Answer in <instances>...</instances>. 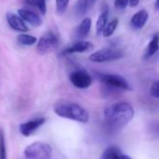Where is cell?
Listing matches in <instances>:
<instances>
[{
	"mask_svg": "<svg viewBox=\"0 0 159 159\" xmlns=\"http://www.w3.org/2000/svg\"><path fill=\"white\" fill-rule=\"evenodd\" d=\"M108 18H109V10L108 8H105L101 13L99 14V16L98 17L97 20V24H96V32L97 35H101L105 26L108 24Z\"/></svg>",
	"mask_w": 159,
	"mask_h": 159,
	"instance_id": "14",
	"label": "cell"
},
{
	"mask_svg": "<svg viewBox=\"0 0 159 159\" xmlns=\"http://www.w3.org/2000/svg\"><path fill=\"white\" fill-rule=\"evenodd\" d=\"M55 4H56V11L59 14H64L68 7L69 0H56Z\"/></svg>",
	"mask_w": 159,
	"mask_h": 159,
	"instance_id": "22",
	"label": "cell"
},
{
	"mask_svg": "<svg viewBox=\"0 0 159 159\" xmlns=\"http://www.w3.org/2000/svg\"><path fill=\"white\" fill-rule=\"evenodd\" d=\"M17 12L25 23L26 22L32 26H40L42 25V19L40 18V16L29 10L19 9Z\"/></svg>",
	"mask_w": 159,
	"mask_h": 159,
	"instance_id": "11",
	"label": "cell"
},
{
	"mask_svg": "<svg viewBox=\"0 0 159 159\" xmlns=\"http://www.w3.org/2000/svg\"><path fill=\"white\" fill-rule=\"evenodd\" d=\"M17 42L22 46H32L38 42V39L32 35L22 33L17 37Z\"/></svg>",
	"mask_w": 159,
	"mask_h": 159,
	"instance_id": "18",
	"label": "cell"
},
{
	"mask_svg": "<svg viewBox=\"0 0 159 159\" xmlns=\"http://www.w3.org/2000/svg\"><path fill=\"white\" fill-rule=\"evenodd\" d=\"M118 25H119V20L117 18H114L113 20H111L110 23L107 24V25L105 26L103 32H102V35L103 37L105 38H110L113 35V33L115 32V30L117 29L118 27Z\"/></svg>",
	"mask_w": 159,
	"mask_h": 159,
	"instance_id": "19",
	"label": "cell"
},
{
	"mask_svg": "<svg viewBox=\"0 0 159 159\" xmlns=\"http://www.w3.org/2000/svg\"><path fill=\"white\" fill-rule=\"evenodd\" d=\"M0 159H7V147H6L5 135L1 128H0Z\"/></svg>",
	"mask_w": 159,
	"mask_h": 159,
	"instance_id": "21",
	"label": "cell"
},
{
	"mask_svg": "<svg viewBox=\"0 0 159 159\" xmlns=\"http://www.w3.org/2000/svg\"><path fill=\"white\" fill-rule=\"evenodd\" d=\"M54 112L56 115L70 119L80 123H87L89 121V113L85 109L75 103H64L56 106L54 108Z\"/></svg>",
	"mask_w": 159,
	"mask_h": 159,
	"instance_id": "2",
	"label": "cell"
},
{
	"mask_svg": "<svg viewBox=\"0 0 159 159\" xmlns=\"http://www.w3.org/2000/svg\"><path fill=\"white\" fill-rule=\"evenodd\" d=\"M69 80L75 87L80 89H86L92 84V77L87 71L83 69L71 72Z\"/></svg>",
	"mask_w": 159,
	"mask_h": 159,
	"instance_id": "7",
	"label": "cell"
},
{
	"mask_svg": "<svg viewBox=\"0 0 159 159\" xmlns=\"http://www.w3.org/2000/svg\"><path fill=\"white\" fill-rule=\"evenodd\" d=\"M45 122H46V119L41 117V118H36L28 122L23 123L19 126L20 133L25 137H29L32 134H34Z\"/></svg>",
	"mask_w": 159,
	"mask_h": 159,
	"instance_id": "8",
	"label": "cell"
},
{
	"mask_svg": "<svg viewBox=\"0 0 159 159\" xmlns=\"http://www.w3.org/2000/svg\"><path fill=\"white\" fill-rule=\"evenodd\" d=\"M99 81L111 88L121 89V90H130L129 84L126 80L117 74H99Z\"/></svg>",
	"mask_w": 159,
	"mask_h": 159,
	"instance_id": "6",
	"label": "cell"
},
{
	"mask_svg": "<svg viewBox=\"0 0 159 159\" xmlns=\"http://www.w3.org/2000/svg\"><path fill=\"white\" fill-rule=\"evenodd\" d=\"M139 0H128V5L131 8H135L139 5Z\"/></svg>",
	"mask_w": 159,
	"mask_h": 159,
	"instance_id": "25",
	"label": "cell"
},
{
	"mask_svg": "<svg viewBox=\"0 0 159 159\" xmlns=\"http://www.w3.org/2000/svg\"><path fill=\"white\" fill-rule=\"evenodd\" d=\"M122 155L116 146H110L103 152L100 159H122Z\"/></svg>",
	"mask_w": 159,
	"mask_h": 159,
	"instance_id": "17",
	"label": "cell"
},
{
	"mask_svg": "<svg viewBox=\"0 0 159 159\" xmlns=\"http://www.w3.org/2000/svg\"><path fill=\"white\" fill-rule=\"evenodd\" d=\"M149 19V13L145 10H140L136 12L130 21V25L134 29H141Z\"/></svg>",
	"mask_w": 159,
	"mask_h": 159,
	"instance_id": "12",
	"label": "cell"
},
{
	"mask_svg": "<svg viewBox=\"0 0 159 159\" xmlns=\"http://www.w3.org/2000/svg\"><path fill=\"white\" fill-rule=\"evenodd\" d=\"M154 7H155V10L156 11H159V0H156V1H155Z\"/></svg>",
	"mask_w": 159,
	"mask_h": 159,
	"instance_id": "26",
	"label": "cell"
},
{
	"mask_svg": "<svg viewBox=\"0 0 159 159\" xmlns=\"http://www.w3.org/2000/svg\"><path fill=\"white\" fill-rule=\"evenodd\" d=\"M134 117V110L127 102L115 103L104 111V118L107 124L113 128L125 126Z\"/></svg>",
	"mask_w": 159,
	"mask_h": 159,
	"instance_id": "1",
	"label": "cell"
},
{
	"mask_svg": "<svg viewBox=\"0 0 159 159\" xmlns=\"http://www.w3.org/2000/svg\"><path fill=\"white\" fill-rule=\"evenodd\" d=\"M123 56L124 53L122 51L117 49L106 48L91 53V55L89 56V60L94 63H105L120 59Z\"/></svg>",
	"mask_w": 159,
	"mask_h": 159,
	"instance_id": "4",
	"label": "cell"
},
{
	"mask_svg": "<svg viewBox=\"0 0 159 159\" xmlns=\"http://www.w3.org/2000/svg\"><path fill=\"white\" fill-rule=\"evenodd\" d=\"M90 6L91 5L88 0H77V2L75 3V6H74L76 15L79 17L84 16L87 13Z\"/></svg>",
	"mask_w": 159,
	"mask_h": 159,
	"instance_id": "16",
	"label": "cell"
},
{
	"mask_svg": "<svg viewBox=\"0 0 159 159\" xmlns=\"http://www.w3.org/2000/svg\"><path fill=\"white\" fill-rule=\"evenodd\" d=\"M122 159H131V157L130 156H128V155H122Z\"/></svg>",
	"mask_w": 159,
	"mask_h": 159,
	"instance_id": "27",
	"label": "cell"
},
{
	"mask_svg": "<svg viewBox=\"0 0 159 159\" xmlns=\"http://www.w3.org/2000/svg\"><path fill=\"white\" fill-rule=\"evenodd\" d=\"M94 49V45L92 42L87 40H79L73 43L71 46L64 50L63 54H71V53H82L90 52Z\"/></svg>",
	"mask_w": 159,
	"mask_h": 159,
	"instance_id": "9",
	"label": "cell"
},
{
	"mask_svg": "<svg viewBox=\"0 0 159 159\" xmlns=\"http://www.w3.org/2000/svg\"><path fill=\"white\" fill-rule=\"evenodd\" d=\"M88 1H89L90 5H93V4H95V2L97 1V0H88Z\"/></svg>",
	"mask_w": 159,
	"mask_h": 159,
	"instance_id": "28",
	"label": "cell"
},
{
	"mask_svg": "<svg viewBox=\"0 0 159 159\" xmlns=\"http://www.w3.org/2000/svg\"><path fill=\"white\" fill-rule=\"evenodd\" d=\"M158 50H159V34H154L146 49L144 58L148 59V58L152 57V55H154L157 52Z\"/></svg>",
	"mask_w": 159,
	"mask_h": 159,
	"instance_id": "15",
	"label": "cell"
},
{
	"mask_svg": "<svg viewBox=\"0 0 159 159\" xmlns=\"http://www.w3.org/2000/svg\"><path fill=\"white\" fill-rule=\"evenodd\" d=\"M25 3L39 9L41 14L45 15L47 12V6H46V0H24Z\"/></svg>",
	"mask_w": 159,
	"mask_h": 159,
	"instance_id": "20",
	"label": "cell"
},
{
	"mask_svg": "<svg viewBox=\"0 0 159 159\" xmlns=\"http://www.w3.org/2000/svg\"><path fill=\"white\" fill-rule=\"evenodd\" d=\"M7 23L11 29L21 33H25L29 30L28 26L22 20V18L18 14H15L13 12H9L7 14Z\"/></svg>",
	"mask_w": 159,
	"mask_h": 159,
	"instance_id": "10",
	"label": "cell"
},
{
	"mask_svg": "<svg viewBox=\"0 0 159 159\" xmlns=\"http://www.w3.org/2000/svg\"><path fill=\"white\" fill-rule=\"evenodd\" d=\"M128 6V0H115L114 7L116 10L123 11Z\"/></svg>",
	"mask_w": 159,
	"mask_h": 159,
	"instance_id": "23",
	"label": "cell"
},
{
	"mask_svg": "<svg viewBox=\"0 0 159 159\" xmlns=\"http://www.w3.org/2000/svg\"><path fill=\"white\" fill-rule=\"evenodd\" d=\"M151 95L153 98H159V81L152 84V85L151 87Z\"/></svg>",
	"mask_w": 159,
	"mask_h": 159,
	"instance_id": "24",
	"label": "cell"
},
{
	"mask_svg": "<svg viewBox=\"0 0 159 159\" xmlns=\"http://www.w3.org/2000/svg\"><path fill=\"white\" fill-rule=\"evenodd\" d=\"M92 27V20L89 17L84 18L82 22L80 23L77 28V35L80 39H84L88 36Z\"/></svg>",
	"mask_w": 159,
	"mask_h": 159,
	"instance_id": "13",
	"label": "cell"
},
{
	"mask_svg": "<svg viewBox=\"0 0 159 159\" xmlns=\"http://www.w3.org/2000/svg\"><path fill=\"white\" fill-rule=\"evenodd\" d=\"M52 147L45 142L37 141L26 146L24 151L25 159H51Z\"/></svg>",
	"mask_w": 159,
	"mask_h": 159,
	"instance_id": "3",
	"label": "cell"
},
{
	"mask_svg": "<svg viewBox=\"0 0 159 159\" xmlns=\"http://www.w3.org/2000/svg\"><path fill=\"white\" fill-rule=\"evenodd\" d=\"M58 45L59 40L57 36L53 32L49 31L39 38L37 43V51L40 54H45L55 50Z\"/></svg>",
	"mask_w": 159,
	"mask_h": 159,
	"instance_id": "5",
	"label": "cell"
}]
</instances>
